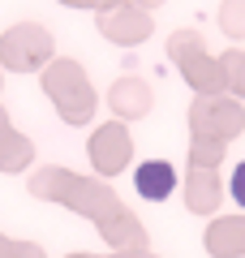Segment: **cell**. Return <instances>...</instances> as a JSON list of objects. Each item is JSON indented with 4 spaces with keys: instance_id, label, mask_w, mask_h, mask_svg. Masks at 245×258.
<instances>
[{
    "instance_id": "1",
    "label": "cell",
    "mask_w": 245,
    "mask_h": 258,
    "mask_svg": "<svg viewBox=\"0 0 245 258\" xmlns=\"http://www.w3.org/2000/svg\"><path fill=\"white\" fill-rule=\"evenodd\" d=\"M134 181H138V194H142V198L163 203V198L176 189V168H172V164H163V159H151V164L138 168Z\"/></svg>"
},
{
    "instance_id": "2",
    "label": "cell",
    "mask_w": 245,
    "mask_h": 258,
    "mask_svg": "<svg viewBox=\"0 0 245 258\" xmlns=\"http://www.w3.org/2000/svg\"><path fill=\"white\" fill-rule=\"evenodd\" d=\"M232 203L245 207V164H236V172H232Z\"/></svg>"
}]
</instances>
